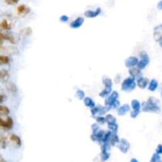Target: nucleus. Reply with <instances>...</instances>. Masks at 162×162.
<instances>
[{"instance_id": "nucleus-15", "label": "nucleus", "mask_w": 162, "mask_h": 162, "mask_svg": "<svg viewBox=\"0 0 162 162\" xmlns=\"http://www.w3.org/2000/svg\"><path fill=\"white\" fill-rule=\"evenodd\" d=\"M130 110V107L128 105H125L123 106H121L119 108V114L120 115H124L126 114V112H127Z\"/></svg>"}, {"instance_id": "nucleus-9", "label": "nucleus", "mask_w": 162, "mask_h": 162, "mask_svg": "<svg viewBox=\"0 0 162 162\" xmlns=\"http://www.w3.org/2000/svg\"><path fill=\"white\" fill-rule=\"evenodd\" d=\"M100 11H101V10L100 8H97L96 10H87L85 13V15L88 18H95L100 14Z\"/></svg>"}, {"instance_id": "nucleus-11", "label": "nucleus", "mask_w": 162, "mask_h": 162, "mask_svg": "<svg viewBox=\"0 0 162 162\" xmlns=\"http://www.w3.org/2000/svg\"><path fill=\"white\" fill-rule=\"evenodd\" d=\"M10 140L11 142H13L14 144L16 146H21V139H20L18 136L15 135V134H11V135L10 136Z\"/></svg>"}, {"instance_id": "nucleus-2", "label": "nucleus", "mask_w": 162, "mask_h": 162, "mask_svg": "<svg viewBox=\"0 0 162 162\" xmlns=\"http://www.w3.org/2000/svg\"><path fill=\"white\" fill-rule=\"evenodd\" d=\"M14 122L10 117H8L6 120H3L0 117V127L5 128V129H11L13 127Z\"/></svg>"}, {"instance_id": "nucleus-7", "label": "nucleus", "mask_w": 162, "mask_h": 162, "mask_svg": "<svg viewBox=\"0 0 162 162\" xmlns=\"http://www.w3.org/2000/svg\"><path fill=\"white\" fill-rule=\"evenodd\" d=\"M138 59H137L136 57H134V56H132V57H129L126 60V66L127 67H134V66H136L138 64Z\"/></svg>"}, {"instance_id": "nucleus-1", "label": "nucleus", "mask_w": 162, "mask_h": 162, "mask_svg": "<svg viewBox=\"0 0 162 162\" xmlns=\"http://www.w3.org/2000/svg\"><path fill=\"white\" fill-rule=\"evenodd\" d=\"M136 87V82L133 78H127L122 84V89L124 91H131Z\"/></svg>"}, {"instance_id": "nucleus-29", "label": "nucleus", "mask_w": 162, "mask_h": 162, "mask_svg": "<svg viewBox=\"0 0 162 162\" xmlns=\"http://www.w3.org/2000/svg\"><path fill=\"white\" fill-rule=\"evenodd\" d=\"M97 120L99 123H100V124H103V123H105V119L103 118V117H101V116L97 117Z\"/></svg>"}, {"instance_id": "nucleus-18", "label": "nucleus", "mask_w": 162, "mask_h": 162, "mask_svg": "<svg viewBox=\"0 0 162 162\" xmlns=\"http://www.w3.org/2000/svg\"><path fill=\"white\" fill-rule=\"evenodd\" d=\"M131 107L134 109V111H139L140 107H141V105L138 100H134L132 102H131Z\"/></svg>"}, {"instance_id": "nucleus-33", "label": "nucleus", "mask_w": 162, "mask_h": 162, "mask_svg": "<svg viewBox=\"0 0 162 162\" xmlns=\"http://www.w3.org/2000/svg\"><path fill=\"white\" fill-rule=\"evenodd\" d=\"M0 162H7L5 160V159H4L1 155H0Z\"/></svg>"}, {"instance_id": "nucleus-16", "label": "nucleus", "mask_w": 162, "mask_h": 162, "mask_svg": "<svg viewBox=\"0 0 162 162\" xmlns=\"http://www.w3.org/2000/svg\"><path fill=\"white\" fill-rule=\"evenodd\" d=\"M109 142L111 143V144L112 145V146H114L115 144H116V143H118L119 142H120V139H119L118 136H117L116 134H111Z\"/></svg>"}, {"instance_id": "nucleus-27", "label": "nucleus", "mask_w": 162, "mask_h": 162, "mask_svg": "<svg viewBox=\"0 0 162 162\" xmlns=\"http://www.w3.org/2000/svg\"><path fill=\"white\" fill-rule=\"evenodd\" d=\"M19 0H5L6 3L8 4V5H14V4H16Z\"/></svg>"}, {"instance_id": "nucleus-28", "label": "nucleus", "mask_w": 162, "mask_h": 162, "mask_svg": "<svg viewBox=\"0 0 162 162\" xmlns=\"http://www.w3.org/2000/svg\"><path fill=\"white\" fill-rule=\"evenodd\" d=\"M21 33H22V34H26V36H29V35L31 33V29H30V28L25 29L24 30H22Z\"/></svg>"}, {"instance_id": "nucleus-4", "label": "nucleus", "mask_w": 162, "mask_h": 162, "mask_svg": "<svg viewBox=\"0 0 162 162\" xmlns=\"http://www.w3.org/2000/svg\"><path fill=\"white\" fill-rule=\"evenodd\" d=\"M149 62V59L146 55V56H144V57L142 56V60L140 61V62H138V64H137L138 69V70H143V69H144L145 67L148 65Z\"/></svg>"}, {"instance_id": "nucleus-5", "label": "nucleus", "mask_w": 162, "mask_h": 162, "mask_svg": "<svg viewBox=\"0 0 162 162\" xmlns=\"http://www.w3.org/2000/svg\"><path fill=\"white\" fill-rule=\"evenodd\" d=\"M119 143V148L122 152H127L129 149L130 145L126 139H121Z\"/></svg>"}, {"instance_id": "nucleus-8", "label": "nucleus", "mask_w": 162, "mask_h": 162, "mask_svg": "<svg viewBox=\"0 0 162 162\" xmlns=\"http://www.w3.org/2000/svg\"><path fill=\"white\" fill-rule=\"evenodd\" d=\"M84 22V19L82 18H78L74 21L71 23V27L73 29H78L82 25Z\"/></svg>"}, {"instance_id": "nucleus-32", "label": "nucleus", "mask_w": 162, "mask_h": 162, "mask_svg": "<svg viewBox=\"0 0 162 162\" xmlns=\"http://www.w3.org/2000/svg\"><path fill=\"white\" fill-rule=\"evenodd\" d=\"M4 100H5V97L3 95H2V94H0V103L4 101Z\"/></svg>"}, {"instance_id": "nucleus-17", "label": "nucleus", "mask_w": 162, "mask_h": 162, "mask_svg": "<svg viewBox=\"0 0 162 162\" xmlns=\"http://www.w3.org/2000/svg\"><path fill=\"white\" fill-rule=\"evenodd\" d=\"M10 62V59L8 56H0V66L8 64Z\"/></svg>"}, {"instance_id": "nucleus-31", "label": "nucleus", "mask_w": 162, "mask_h": 162, "mask_svg": "<svg viewBox=\"0 0 162 162\" xmlns=\"http://www.w3.org/2000/svg\"><path fill=\"white\" fill-rule=\"evenodd\" d=\"M68 19H69L68 17L66 16V15H63V16H62L60 18V21H62V22H66V21H68Z\"/></svg>"}, {"instance_id": "nucleus-14", "label": "nucleus", "mask_w": 162, "mask_h": 162, "mask_svg": "<svg viewBox=\"0 0 162 162\" xmlns=\"http://www.w3.org/2000/svg\"><path fill=\"white\" fill-rule=\"evenodd\" d=\"M148 87H149L148 89H149L150 91H154V90L157 89V87H158V82L156 80H152L150 82H149Z\"/></svg>"}, {"instance_id": "nucleus-25", "label": "nucleus", "mask_w": 162, "mask_h": 162, "mask_svg": "<svg viewBox=\"0 0 162 162\" xmlns=\"http://www.w3.org/2000/svg\"><path fill=\"white\" fill-rule=\"evenodd\" d=\"M6 77H8V73L6 71H0V80H5Z\"/></svg>"}, {"instance_id": "nucleus-12", "label": "nucleus", "mask_w": 162, "mask_h": 162, "mask_svg": "<svg viewBox=\"0 0 162 162\" xmlns=\"http://www.w3.org/2000/svg\"><path fill=\"white\" fill-rule=\"evenodd\" d=\"M129 73L131 75V77L134 78L138 77L141 74V72H140V70H138V68H135V67H132L129 70Z\"/></svg>"}, {"instance_id": "nucleus-26", "label": "nucleus", "mask_w": 162, "mask_h": 162, "mask_svg": "<svg viewBox=\"0 0 162 162\" xmlns=\"http://www.w3.org/2000/svg\"><path fill=\"white\" fill-rule=\"evenodd\" d=\"M108 127L111 130V131L114 133H116L117 130H118V126H117L116 123H112V124H109Z\"/></svg>"}, {"instance_id": "nucleus-10", "label": "nucleus", "mask_w": 162, "mask_h": 162, "mask_svg": "<svg viewBox=\"0 0 162 162\" xmlns=\"http://www.w3.org/2000/svg\"><path fill=\"white\" fill-rule=\"evenodd\" d=\"M149 81L148 80L147 78H145L141 77L140 78H138V80L137 81V83H136V85H138L140 88L144 89L145 87H146L148 85H149Z\"/></svg>"}, {"instance_id": "nucleus-34", "label": "nucleus", "mask_w": 162, "mask_h": 162, "mask_svg": "<svg viewBox=\"0 0 162 162\" xmlns=\"http://www.w3.org/2000/svg\"><path fill=\"white\" fill-rule=\"evenodd\" d=\"M157 149H158V153L159 154H160V153H161V146H160V145H159V146H158V148H157Z\"/></svg>"}, {"instance_id": "nucleus-30", "label": "nucleus", "mask_w": 162, "mask_h": 162, "mask_svg": "<svg viewBox=\"0 0 162 162\" xmlns=\"http://www.w3.org/2000/svg\"><path fill=\"white\" fill-rule=\"evenodd\" d=\"M138 113H139V111H133L132 112H131V117H133V118H135L138 115Z\"/></svg>"}, {"instance_id": "nucleus-13", "label": "nucleus", "mask_w": 162, "mask_h": 162, "mask_svg": "<svg viewBox=\"0 0 162 162\" xmlns=\"http://www.w3.org/2000/svg\"><path fill=\"white\" fill-rule=\"evenodd\" d=\"M84 103H85V105H86V106L89 107V108H91L95 107V103H94V100H92L90 97H85V98H84Z\"/></svg>"}, {"instance_id": "nucleus-24", "label": "nucleus", "mask_w": 162, "mask_h": 162, "mask_svg": "<svg viewBox=\"0 0 162 162\" xmlns=\"http://www.w3.org/2000/svg\"><path fill=\"white\" fill-rule=\"evenodd\" d=\"M76 97L78 99H80V100H82V99L85 98V94H84V92L82 90L78 89L77 93H76Z\"/></svg>"}, {"instance_id": "nucleus-21", "label": "nucleus", "mask_w": 162, "mask_h": 162, "mask_svg": "<svg viewBox=\"0 0 162 162\" xmlns=\"http://www.w3.org/2000/svg\"><path fill=\"white\" fill-rule=\"evenodd\" d=\"M111 92V88H105V89L103 90V91L100 93V97H107L108 95H109L110 93Z\"/></svg>"}, {"instance_id": "nucleus-3", "label": "nucleus", "mask_w": 162, "mask_h": 162, "mask_svg": "<svg viewBox=\"0 0 162 162\" xmlns=\"http://www.w3.org/2000/svg\"><path fill=\"white\" fill-rule=\"evenodd\" d=\"M118 97H119L118 93H117V92H116V91L112 92L111 95H110L109 97H108V98L106 100L105 105H106L107 106H108V107H111V105H112V104L114 103L116 100H117V98H118Z\"/></svg>"}, {"instance_id": "nucleus-19", "label": "nucleus", "mask_w": 162, "mask_h": 162, "mask_svg": "<svg viewBox=\"0 0 162 162\" xmlns=\"http://www.w3.org/2000/svg\"><path fill=\"white\" fill-rule=\"evenodd\" d=\"M105 122H108V124H112V123H116V118H115L113 116L111 115H108L105 117Z\"/></svg>"}, {"instance_id": "nucleus-22", "label": "nucleus", "mask_w": 162, "mask_h": 162, "mask_svg": "<svg viewBox=\"0 0 162 162\" xmlns=\"http://www.w3.org/2000/svg\"><path fill=\"white\" fill-rule=\"evenodd\" d=\"M10 112V110L6 106H3L0 105V114L1 115H7Z\"/></svg>"}, {"instance_id": "nucleus-23", "label": "nucleus", "mask_w": 162, "mask_h": 162, "mask_svg": "<svg viewBox=\"0 0 162 162\" xmlns=\"http://www.w3.org/2000/svg\"><path fill=\"white\" fill-rule=\"evenodd\" d=\"M104 84L106 86V88H111V86H112V82L108 78H105V80L104 81Z\"/></svg>"}, {"instance_id": "nucleus-20", "label": "nucleus", "mask_w": 162, "mask_h": 162, "mask_svg": "<svg viewBox=\"0 0 162 162\" xmlns=\"http://www.w3.org/2000/svg\"><path fill=\"white\" fill-rule=\"evenodd\" d=\"M0 25H1V27H2L3 29H4V30H10V29L11 28L10 23L7 20H3V21L1 22Z\"/></svg>"}, {"instance_id": "nucleus-6", "label": "nucleus", "mask_w": 162, "mask_h": 162, "mask_svg": "<svg viewBox=\"0 0 162 162\" xmlns=\"http://www.w3.org/2000/svg\"><path fill=\"white\" fill-rule=\"evenodd\" d=\"M18 13L20 15H22V16H25V15L28 14L30 12V8H29L27 6L25 5H21L18 7Z\"/></svg>"}]
</instances>
